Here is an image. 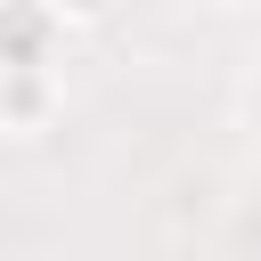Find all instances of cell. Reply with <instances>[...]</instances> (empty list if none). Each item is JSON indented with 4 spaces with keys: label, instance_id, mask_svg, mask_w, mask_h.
Segmentation results:
<instances>
[{
    "label": "cell",
    "instance_id": "cell-3",
    "mask_svg": "<svg viewBox=\"0 0 261 261\" xmlns=\"http://www.w3.org/2000/svg\"><path fill=\"white\" fill-rule=\"evenodd\" d=\"M237 130H253V139H261V57L237 73Z\"/></svg>",
    "mask_w": 261,
    "mask_h": 261
},
{
    "label": "cell",
    "instance_id": "cell-4",
    "mask_svg": "<svg viewBox=\"0 0 261 261\" xmlns=\"http://www.w3.org/2000/svg\"><path fill=\"white\" fill-rule=\"evenodd\" d=\"M49 8L65 16V33H90V24H106V16L122 8V0H49Z\"/></svg>",
    "mask_w": 261,
    "mask_h": 261
},
{
    "label": "cell",
    "instance_id": "cell-5",
    "mask_svg": "<svg viewBox=\"0 0 261 261\" xmlns=\"http://www.w3.org/2000/svg\"><path fill=\"white\" fill-rule=\"evenodd\" d=\"M212 8H261V0H212Z\"/></svg>",
    "mask_w": 261,
    "mask_h": 261
},
{
    "label": "cell",
    "instance_id": "cell-2",
    "mask_svg": "<svg viewBox=\"0 0 261 261\" xmlns=\"http://www.w3.org/2000/svg\"><path fill=\"white\" fill-rule=\"evenodd\" d=\"M65 16L49 0H0V65H57Z\"/></svg>",
    "mask_w": 261,
    "mask_h": 261
},
{
    "label": "cell",
    "instance_id": "cell-1",
    "mask_svg": "<svg viewBox=\"0 0 261 261\" xmlns=\"http://www.w3.org/2000/svg\"><path fill=\"white\" fill-rule=\"evenodd\" d=\"M65 122V73L57 65H0V139L33 147Z\"/></svg>",
    "mask_w": 261,
    "mask_h": 261
}]
</instances>
